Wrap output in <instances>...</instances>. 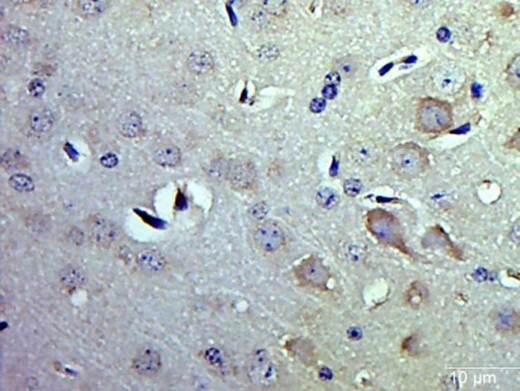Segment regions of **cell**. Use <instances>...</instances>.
Returning a JSON list of instances; mask_svg holds the SVG:
<instances>
[{
	"mask_svg": "<svg viewBox=\"0 0 520 391\" xmlns=\"http://www.w3.org/2000/svg\"><path fill=\"white\" fill-rule=\"evenodd\" d=\"M230 162L223 157H217L212 159L206 169L208 176L214 182H221L227 180L229 173Z\"/></svg>",
	"mask_w": 520,
	"mask_h": 391,
	"instance_id": "4316f807",
	"label": "cell"
},
{
	"mask_svg": "<svg viewBox=\"0 0 520 391\" xmlns=\"http://www.w3.org/2000/svg\"><path fill=\"white\" fill-rule=\"evenodd\" d=\"M505 79L513 91L520 92V53L509 59L504 70Z\"/></svg>",
	"mask_w": 520,
	"mask_h": 391,
	"instance_id": "d4e9b609",
	"label": "cell"
},
{
	"mask_svg": "<svg viewBox=\"0 0 520 391\" xmlns=\"http://www.w3.org/2000/svg\"><path fill=\"white\" fill-rule=\"evenodd\" d=\"M118 163V157L113 153H108L101 158V164L103 166L107 167V169H112V167L116 166Z\"/></svg>",
	"mask_w": 520,
	"mask_h": 391,
	"instance_id": "f35d334b",
	"label": "cell"
},
{
	"mask_svg": "<svg viewBox=\"0 0 520 391\" xmlns=\"http://www.w3.org/2000/svg\"><path fill=\"white\" fill-rule=\"evenodd\" d=\"M429 155L427 149L414 142L399 144L390 150L391 169L403 180H414L430 169Z\"/></svg>",
	"mask_w": 520,
	"mask_h": 391,
	"instance_id": "7a4b0ae2",
	"label": "cell"
},
{
	"mask_svg": "<svg viewBox=\"0 0 520 391\" xmlns=\"http://www.w3.org/2000/svg\"><path fill=\"white\" fill-rule=\"evenodd\" d=\"M429 301V292L420 281H414L406 293V302L410 308L419 310Z\"/></svg>",
	"mask_w": 520,
	"mask_h": 391,
	"instance_id": "ffe728a7",
	"label": "cell"
},
{
	"mask_svg": "<svg viewBox=\"0 0 520 391\" xmlns=\"http://www.w3.org/2000/svg\"><path fill=\"white\" fill-rule=\"evenodd\" d=\"M2 40L8 46L19 48L30 42V35L26 30L16 26H10L2 33Z\"/></svg>",
	"mask_w": 520,
	"mask_h": 391,
	"instance_id": "7402d4cb",
	"label": "cell"
},
{
	"mask_svg": "<svg viewBox=\"0 0 520 391\" xmlns=\"http://www.w3.org/2000/svg\"><path fill=\"white\" fill-rule=\"evenodd\" d=\"M28 88H29L30 94L35 98L42 97L43 94L46 91L44 83L39 79H32Z\"/></svg>",
	"mask_w": 520,
	"mask_h": 391,
	"instance_id": "836d02e7",
	"label": "cell"
},
{
	"mask_svg": "<svg viewBox=\"0 0 520 391\" xmlns=\"http://www.w3.org/2000/svg\"><path fill=\"white\" fill-rule=\"evenodd\" d=\"M252 242L259 252L272 255L285 248L287 236L277 221L261 220L253 229Z\"/></svg>",
	"mask_w": 520,
	"mask_h": 391,
	"instance_id": "5b68a950",
	"label": "cell"
},
{
	"mask_svg": "<svg viewBox=\"0 0 520 391\" xmlns=\"http://www.w3.org/2000/svg\"><path fill=\"white\" fill-rule=\"evenodd\" d=\"M431 81L433 87L442 95H457L465 87L466 70L457 64H444L435 68Z\"/></svg>",
	"mask_w": 520,
	"mask_h": 391,
	"instance_id": "52a82bcc",
	"label": "cell"
},
{
	"mask_svg": "<svg viewBox=\"0 0 520 391\" xmlns=\"http://www.w3.org/2000/svg\"><path fill=\"white\" fill-rule=\"evenodd\" d=\"M255 3L274 19H283L289 12V0H255Z\"/></svg>",
	"mask_w": 520,
	"mask_h": 391,
	"instance_id": "cb8c5ba5",
	"label": "cell"
},
{
	"mask_svg": "<svg viewBox=\"0 0 520 391\" xmlns=\"http://www.w3.org/2000/svg\"><path fill=\"white\" fill-rule=\"evenodd\" d=\"M341 77L339 76V73L335 72V70H332V72L326 77V79H324V84H326V85L337 86L339 85V82H341Z\"/></svg>",
	"mask_w": 520,
	"mask_h": 391,
	"instance_id": "60d3db41",
	"label": "cell"
},
{
	"mask_svg": "<svg viewBox=\"0 0 520 391\" xmlns=\"http://www.w3.org/2000/svg\"><path fill=\"white\" fill-rule=\"evenodd\" d=\"M365 225L378 242L410 255L409 249L403 240L401 223L390 212L380 208L372 209L365 216Z\"/></svg>",
	"mask_w": 520,
	"mask_h": 391,
	"instance_id": "3957f363",
	"label": "cell"
},
{
	"mask_svg": "<svg viewBox=\"0 0 520 391\" xmlns=\"http://www.w3.org/2000/svg\"><path fill=\"white\" fill-rule=\"evenodd\" d=\"M131 366L139 375L152 377L160 371L162 360L158 352L150 347H146L137 352Z\"/></svg>",
	"mask_w": 520,
	"mask_h": 391,
	"instance_id": "7c38bea8",
	"label": "cell"
},
{
	"mask_svg": "<svg viewBox=\"0 0 520 391\" xmlns=\"http://www.w3.org/2000/svg\"><path fill=\"white\" fill-rule=\"evenodd\" d=\"M352 10L351 0H323V14L330 19L347 18Z\"/></svg>",
	"mask_w": 520,
	"mask_h": 391,
	"instance_id": "44dd1931",
	"label": "cell"
},
{
	"mask_svg": "<svg viewBox=\"0 0 520 391\" xmlns=\"http://www.w3.org/2000/svg\"><path fill=\"white\" fill-rule=\"evenodd\" d=\"M408 8L414 10H423L430 8L434 0H401Z\"/></svg>",
	"mask_w": 520,
	"mask_h": 391,
	"instance_id": "d590c367",
	"label": "cell"
},
{
	"mask_svg": "<svg viewBox=\"0 0 520 391\" xmlns=\"http://www.w3.org/2000/svg\"><path fill=\"white\" fill-rule=\"evenodd\" d=\"M74 2L75 12L85 19L102 16L110 8V0H74Z\"/></svg>",
	"mask_w": 520,
	"mask_h": 391,
	"instance_id": "ac0fdd59",
	"label": "cell"
},
{
	"mask_svg": "<svg viewBox=\"0 0 520 391\" xmlns=\"http://www.w3.org/2000/svg\"><path fill=\"white\" fill-rule=\"evenodd\" d=\"M381 148L373 140H361L348 147L347 157L354 165L359 167H370L381 158Z\"/></svg>",
	"mask_w": 520,
	"mask_h": 391,
	"instance_id": "30bf717a",
	"label": "cell"
},
{
	"mask_svg": "<svg viewBox=\"0 0 520 391\" xmlns=\"http://www.w3.org/2000/svg\"><path fill=\"white\" fill-rule=\"evenodd\" d=\"M89 233L97 246L108 248L118 236V229L113 222L105 217L94 216L89 219Z\"/></svg>",
	"mask_w": 520,
	"mask_h": 391,
	"instance_id": "8fae6325",
	"label": "cell"
},
{
	"mask_svg": "<svg viewBox=\"0 0 520 391\" xmlns=\"http://www.w3.org/2000/svg\"><path fill=\"white\" fill-rule=\"evenodd\" d=\"M454 124L453 106L449 101L436 97L422 98L417 106L414 128L425 135H438Z\"/></svg>",
	"mask_w": 520,
	"mask_h": 391,
	"instance_id": "6da1fadb",
	"label": "cell"
},
{
	"mask_svg": "<svg viewBox=\"0 0 520 391\" xmlns=\"http://www.w3.org/2000/svg\"><path fill=\"white\" fill-rule=\"evenodd\" d=\"M257 173L252 161L238 158L230 162L227 180L233 190L238 192L250 191L257 184Z\"/></svg>",
	"mask_w": 520,
	"mask_h": 391,
	"instance_id": "9c48e42d",
	"label": "cell"
},
{
	"mask_svg": "<svg viewBox=\"0 0 520 391\" xmlns=\"http://www.w3.org/2000/svg\"><path fill=\"white\" fill-rule=\"evenodd\" d=\"M161 1H162L163 3H165V4H174V3H177V2L179 1V0H161Z\"/></svg>",
	"mask_w": 520,
	"mask_h": 391,
	"instance_id": "ee69618b",
	"label": "cell"
},
{
	"mask_svg": "<svg viewBox=\"0 0 520 391\" xmlns=\"http://www.w3.org/2000/svg\"><path fill=\"white\" fill-rule=\"evenodd\" d=\"M55 117L52 111L45 106H38L29 113L30 128L35 133L44 134L54 126Z\"/></svg>",
	"mask_w": 520,
	"mask_h": 391,
	"instance_id": "2e32d148",
	"label": "cell"
},
{
	"mask_svg": "<svg viewBox=\"0 0 520 391\" xmlns=\"http://www.w3.org/2000/svg\"><path fill=\"white\" fill-rule=\"evenodd\" d=\"M316 201L324 209H334L339 203V196L332 188L323 187L318 190L316 194Z\"/></svg>",
	"mask_w": 520,
	"mask_h": 391,
	"instance_id": "f1b7e54d",
	"label": "cell"
},
{
	"mask_svg": "<svg viewBox=\"0 0 520 391\" xmlns=\"http://www.w3.org/2000/svg\"><path fill=\"white\" fill-rule=\"evenodd\" d=\"M186 64L189 72L194 76H206L214 72L216 66L212 55L203 49L192 51L187 57Z\"/></svg>",
	"mask_w": 520,
	"mask_h": 391,
	"instance_id": "4fadbf2b",
	"label": "cell"
},
{
	"mask_svg": "<svg viewBox=\"0 0 520 391\" xmlns=\"http://www.w3.org/2000/svg\"><path fill=\"white\" fill-rule=\"evenodd\" d=\"M86 276L83 270L77 266L70 265L64 268L60 274V281L68 289H75L85 283Z\"/></svg>",
	"mask_w": 520,
	"mask_h": 391,
	"instance_id": "603a6c76",
	"label": "cell"
},
{
	"mask_svg": "<svg viewBox=\"0 0 520 391\" xmlns=\"http://www.w3.org/2000/svg\"><path fill=\"white\" fill-rule=\"evenodd\" d=\"M288 345H289V351L294 356H297L299 360L302 361L304 364H309V362H312L313 350L306 341L296 339V341H291Z\"/></svg>",
	"mask_w": 520,
	"mask_h": 391,
	"instance_id": "f546056e",
	"label": "cell"
},
{
	"mask_svg": "<svg viewBox=\"0 0 520 391\" xmlns=\"http://www.w3.org/2000/svg\"><path fill=\"white\" fill-rule=\"evenodd\" d=\"M245 8H246L244 14L245 23L248 26L251 31L254 33H261L272 25L274 19L263 8H260L259 4L253 3L252 6Z\"/></svg>",
	"mask_w": 520,
	"mask_h": 391,
	"instance_id": "9a60e30c",
	"label": "cell"
},
{
	"mask_svg": "<svg viewBox=\"0 0 520 391\" xmlns=\"http://www.w3.org/2000/svg\"><path fill=\"white\" fill-rule=\"evenodd\" d=\"M360 64L353 57H343L334 60L332 70L339 73L341 79H352L358 73Z\"/></svg>",
	"mask_w": 520,
	"mask_h": 391,
	"instance_id": "484cf974",
	"label": "cell"
},
{
	"mask_svg": "<svg viewBox=\"0 0 520 391\" xmlns=\"http://www.w3.org/2000/svg\"><path fill=\"white\" fill-rule=\"evenodd\" d=\"M8 184L19 193H30L35 189L34 180L29 175L23 173H16L10 176Z\"/></svg>",
	"mask_w": 520,
	"mask_h": 391,
	"instance_id": "4dcf8cb0",
	"label": "cell"
},
{
	"mask_svg": "<svg viewBox=\"0 0 520 391\" xmlns=\"http://www.w3.org/2000/svg\"><path fill=\"white\" fill-rule=\"evenodd\" d=\"M137 264L148 274H160L166 267L164 256L156 250H146L137 256Z\"/></svg>",
	"mask_w": 520,
	"mask_h": 391,
	"instance_id": "e0dca14e",
	"label": "cell"
},
{
	"mask_svg": "<svg viewBox=\"0 0 520 391\" xmlns=\"http://www.w3.org/2000/svg\"><path fill=\"white\" fill-rule=\"evenodd\" d=\"M182 154L179 148L173 144L159 146L154 152V160L163 167H175L181 162Z\"/></svg>",
	"mask_w": 520,
	"mask_h": 391,
	"instance_id": "d6986e66",
	"label": "cell"
},
{
	"mask_svg": "<svg viewBox=\"0 0 520 391\" xmlns=\"http://www.w3.org/2000/svg\"><path fill=\"white\" fill-rule=\"evenodd\" d=\"M503 147H504L505 149L513 150V151H517L520 153V128H517V130L506 140V142L503 144Z\"/></svg>",
	"mask_w": 520,
	"mask_h": 391,
	"instance_id": "e575fe53",
	"label": "cell"
},
{
	"mask_svg": "<svg viewBox=\"0 0 520 391\" xmlns=\"http://www.w3.org/2000/svg\"><path fill=\"white\" fill-rule=\"evenodd\" d=\"M322 96L324 99H330V100L337 97V86L324 85L323 90H322Z\"/></svg>",
	"mask_w": 520,
	"mask_h": 391,
	"instance_id": "ab89813d",
	"label": "cell"
},
{
	"mask_svg": "<svg viewBox=\"0 0 520 391\" xmlns=\"http://www.w3.org/2000/svg\"><path fill=\"white\" fill-rule=\"evenodd\" d=\"M488 322L500 336L512 338L520 334V310L514 307L500 305L488 313Z\"/></svg>",
	"mask_w": 520,
	"mask_h": 391,
	"instance_id": "ba28073f",
	"label": "cell"
},
{
	"mask_svg": "<svg viewBox=\"0 0 520 391\" xmlns=\"http://www.w3.org/2000/svg\"><path fill=\"white\" fill-rule=\"evenodd\" d=\"M68 238H70V242H74V245H79L83 242V233H81L77 227L70 229Z\"/></svg>",
	"mask_w": 520,
	"mask_h": 391,
	"instance_id": "b9f144b4",
	"label": "cell"
},
{
	"mask_svg": "<svg viewBox=\"0 0 520 391\" xmlns=\"http://www.w3.org/2000/svg\"><path fill=\"white\" fill-rule=\"evenodd\" d=\"M231 6H235L237 10H243L247 8L251 0H227Z\"/></svg>",
	"mask_w": 520,
	"mask_h": 391,
	"instance_id": "7bdbcfd3",
	"label": "cell"
},
{
	"mask_svg": "<svg viewBox=\"0 0 520 391\" xmlns=\"http://www.w3.org/2000/svg\"><path fill=\"white\" fill-rule=\"evenodd\" d=\"M246 376L254 388L266 390L278 384L279 372L270 354L261 350L255 352L249 360L246 367Z\"/></svg>",
	"mask_w": 520,
	"mask_h": 391,
	"instance_id": "277c9868",
	"label": "cell"
},
{
	"mask_svg": "<svg viewBox=\"0 0 520 391\" xmlns=\"http://www.w3.org/2000/svg\"><path fill=\"white\" fill-rule=\"evenodd\" d=\"M268 208L266 203H259L251 208L250 214L255 220L261 221L268 214Z\"/></svg>",
	"mask_w": 520,
	"mask_h": 391,
	"instance_id": "8d00e7d4",
	"label": "cell"
},
{
	"mask_svg": "<svg viewBox=\"0 0 520 391\" xmlns=\"http://www.w3.org/2000/svg\"><path fill=\"white\" fill-rule=\"evenodd\" d=\"M363 184L357 178H349L343 184V192L348 197H357L362 191Z\"/></svg>",
	"mask_w": 520,
	"mask_h": 391,
	"instance_id": "1f68e13d",
	"label": "cell"
},
{
	"mask_svg": "<svg viewBox=\"0 0 520 391\" xmlns=\"http://www.w3.org/2000/svg\"><path fill=\"white\" fill-rule=\"evenodd\" d=\"M294 275L302 287L326 291L330 280L328 268L322 260L315 255H310L303 259L294 268Z\"/></svg>",
	"mask_w": 520,
	"mask_h": 391,
	"instance_id": "8992f818",
	"label": "cell"
},
{
	"mask_svg": "<svg viewBox=\"0 0 520 391\" xmlns=\"http://www.w3.org/2000/svg\"><path fill=\"white\" fill-rule=\"evenodd\" d=\"M326 101L324 98H315L310 102V111L313 113H320L324 111Z\"/></svg>",
	"mask_w": 520,
	"mask_h": 391,
	"instance_id": "74e56055",
	"label": "cell"
},
{
	"mask_svg": "<svg viewBox=\"0 0 520 391\" xmlns=\"http://www.w3.org/2000/svg\"><path fill=\"white\" fill-rule=\"evenodd\" d=\"M116 128L121 136L134 139L141 136L143 131V120L135 111H128L121 113L116 120Z\"/></svg>",
	"mask_w": 520,
	"mask_h": 391,
	"instance_id": "5bb4252c",
	"label": "cell"
},
{
	"mask_svg": "<svg viewBox=\"0 0 520 391\" xmlns=\"http://www.w3.org/2000/svg\"><path fill=\"white\" fill-rule=\"evenodd\" d=\"M279 55V49L276 46H274V45L263 46L259 51V59L268 60V61H272V60L278 59Z\"/></svg>",
	"mask_w": 520,
	"mask_h": 391,
	"instance_id": "d6a6232c",
	"label": "cell"
},
{
	"mask_svg": "<svg viewBox=\"0 0 520 391\" xmlns=\"http://www.w3.org/2000/svg\"><path fill=\"white\" fill-rule=\"evenodd\" d=\"M28 163L25 156L16 149H10L2 156V167L6 171H17L25 169Z\"/></svg>",
	"mask_w": 520,
	"mask_h": 391,
	"instance_id": "83f0119b",
	"label": "cell"
}]
</instances>
